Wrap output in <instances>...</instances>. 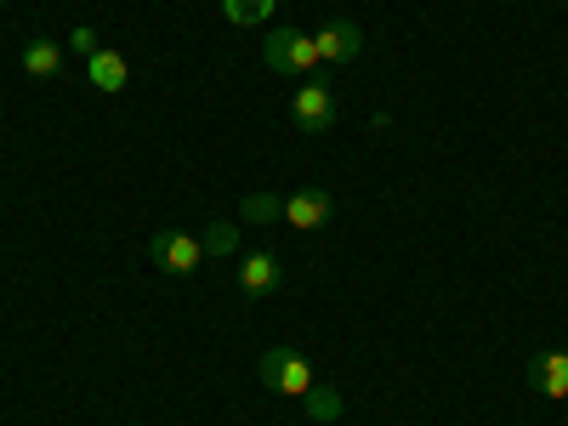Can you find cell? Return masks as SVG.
<instances>
[{"instance_id":"obj_14","label":"cell","mask_w":568,"mask_h":426,"mask_svg":"<svg viewBox=\"0 0 568 426\" xmlns=\"http://www.w3.org/2000/svg\"><path fill=\"white\" fill-rule=\"evenodd\" d=\"M307 415L313 420H342V393L336 387H307Z\"/></svg>"},{"instance_id":"obj_5","label":"cell","mask_w":568,"mask_h":426,"mask_svg":"<svg viewBox=\"0 0 568 426\" xmlns=\"http://www.w3.org/2000/svg\"><path fill=\"white\" fill-rule=\"evenodd\" d=\"M313 45H318V63H353V58L364 52V29H358L353 18H329V23L313 34Z\"/></svg>"},{"instance_id":"obj_7","label":"cell","mask_w":568,"mask_h":426,"mask_svg":"<svg viewBox=\"0 0 568 426\" xmlns=\"http://www.w3.org/2000/svg\"><path fill=\"white\" fill-rule=\"evenodd\" d=\"M85 80L103 91V98H120V91L131 85V63L120 52H109V45H98V52L85 58Z\"/></svg>"},{"instance_id":"obj_4","label":"cell","mask_w":568,"mask_h":426,"mask_svg":"<svg viewBox=\"0 0 568 426\" xmlns=\"http://www.w3.org/2000/svg\"><path fill=\"white\" fill-rule=\"evenodd\" d=\"M291 120H296V131H307V136H318V131L336 125V98H329V85L307 80V85L296 91V103H291Z\"/></svg>"},{"instance_id":"obj_1","label":"cell","mask_w":568,"mask_h":426,"mask_svg":"<svg viewBox=\"0 0 568 426\" xmlns=\"http://www.w3.org/2000/svg\"><path fill=\"white\" fill-rule=\"evenodd\" d=\"M262 63L273 69V74H291V80H313L318 74V45H313V34L307 29H267L262 34Z\"/></svg>"},{"instance_id":"obj_11","label":"cell","mask_w":568,"mask_h":426,"mask_svg":"<svg viewBox=\"0 0 568 426\" xmlns=\"http://www.w3.org/2000/svg\"><path fill=\"white\" fill-rule=\"evenodd\" d=\"M273 12H278V0H222V18L240 29H267Z\"/></svg>"},{"instance_id":"obj_13","label":"cell","mask_w":568,"mask_h":426,"mask_svg":"<svg viewBox=\"0 0 568 426\" xmlns=\"http://www.w3.org/2000/svg\"><path fill=\"white\" fill-rule=\"evenodd\" d=\"M240 216L256 222V227H273V222H284V200H273V194H251V200L240 205Z\"/></svg>"},{"instance_id":"obj_6","label":"cell","mask_w":568,"mask_h":426,"mask_svg":"<svg viewBox=\"0 0 568 426\" xmlns=\"http://www.w3.org/2000/svg\"><path fill=\"white\" fill-rule=\"evenodd\" d=\"M329 216H336V200H329V187H302V194H291V200H284V222H291V227H302V233L324 227Z\"/></svg>"},{"instance_id":"obj_10","label":"cell","mask_w":568,"mask_h":426,"mask_svg":"<svg viewBox=\"0 0 568 426\" xmlns=\"http://www.w3.org/2000/svg\"><path fill=\"white\" fill-rule=\"evenodd\" d=\"M63 63H69V58H63V45H58V40H45V34H34V40L23 45V74H29V80H58Z\"/></svg>"},{"instance_id":"obj_15","label":"cell","mask_w":568,"mask_h":426,"mask_svg":"<svg viewBox=\"0 0 568 426\" xmlns=\"http://www.w3.org/2000/svg\"><path fill=\"white\" fill-rule=\"evenodd\" d=\"M69 45H74V52H98V29H91V23H80V29H69Z\"/></svg>"},{"instance_id":"obj_8","label":"cell","mask_w":568,"mask_h":426,"mask_svg":"<svg viewBox=\"0 0 568 426\" xmlns=\"http://www.w3.org/2000/svg\"><path fill=\"white\" fill-rule=\"evenodd\" d=\"M529 387H535L540 398H568V347H562V353H535Z\"/></svg>"},{"instance_id":"obj_2","label":"cell","mask_w":568,"mask_h":426,"mask_svg":"<svg viewBox=\"0 0 568 426\" xmlns=\"http://www.w3.org/2000/svg\"><path fill=\"white\" fill-rule=\"evenodd\" d=\"M256 375H262V387L278 393V398H307V387H313V364L296 347H267Z\"/></svg>"},{"instance_id":"obj_9","label":"cell","mask_w":568,"mask_h":426,"mask_svg":"<svg viewBox=\"0 0 568 426\" xmlns=\"http://www.w3.org/2000/svg\"><path fill=\"white\" fill-rule=\"evenodd\" d=\"M240 291H245V296H273V291H278V256H273V251L240 256Z\"/></svg>"},{"instance_id":"obj_3","label":"cell","mask_w":568,"mask_h":426,"mask_svg":"<svg viewBox=\"0 0 568 426\" xmlns=\"http://www.w3.org/2000/svg\"><path fill=\"white\" fill-rule=\"evenodd\" d=\"M149 262H160V273L182 278V273H194L205 262V245L194 240V233H182V227H160L149 240Z\"/></svg>"},{"instance_id":"obj_12","label":"cell","mask_w":568,"mask_h":426,"mask_svg":"<svg viewBox=\"0 0 568 426\" xmlns=\"http://www.w3.org/2000/svg\"><path fill=\"white\" fill-rule=\"evenodd\" d=\"M200 245H205V256H233V251H240V227H233L227 216H216V222H205Z\"/></svg>"}]
</instances>
